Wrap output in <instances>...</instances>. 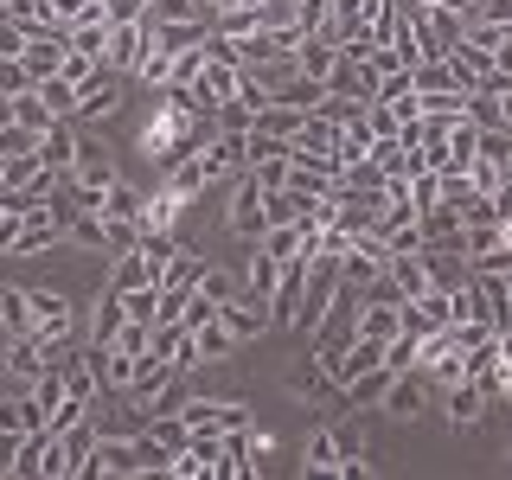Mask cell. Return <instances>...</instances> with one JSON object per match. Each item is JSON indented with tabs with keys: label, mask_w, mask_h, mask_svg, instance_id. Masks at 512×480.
I'll use <instances>...</instances> for the list:
<instances>
[{
	"label": "cell",
	"mask_w": 512,
	"mask_h": 480,
	"mask_svg": "<svg viewBox=\"0 0 512 480\" xmlns=\"http://www.w3.org/2000/svg\"><path fill=\"white\" fill-rule=\"evenodd\" d=\"M205 116H212V109H180V103H167V96L154 103V122L141 128V148H148V160L160 173L205 148Z\"/></svg>",
	"instance_id": "obj_1"
},
{
	"label": "cell",
	"mask_w": 512,
	"mask_h": 480,
	"mask_svg": "<svg viewBox=\"0 0 512 480\" xmlns=\"http://www.w3.org/2000/svg\"><path fill=\"white\" fill-rule=\"evenodd\" d=\"M416 372L429 384H455L468 378V346H461V327H436L416 340Z\"/></svg>",
	"instance_id": "obj_2"
},
{
	"label": "cell",
	"mask_w": 512,
	"mask_h": 480,
	"mask_svg": "<svg viewBox=\"0 0 512 480\" xmlns=\"http://www.w3.org/2000/svg\"><path fill=\"white\" fill-rule=\"evenodd\" d=\"M224 224H231L237 237H269V186L256 180V173H237L231 205H224Z\"/></svg>",
	"instance_id": "obj_3"
},
{
	"label": "cell",
	"mask_w": 512,
	"mask_h": 480,
	"mask_svg": "<svg viewBox=\"0 0 512 480\" xmlns=\"http://www.w3.org/2000/svg\"><path fill=\"white\" fill-rule=\"evenodd\" d=\"M148 52H154V26H148V20H122V26H109V45H103V64H109V71L135 77L141 64H148Z\"/></svg>",
	"instance_id": "obj_4"
},
{
	"label": "cell",
	"mask_w": 512,
	"mask_h": 480,
	"mask_svg": "<svg viewBox=\"0 0 512 480\" xmlns=\"http://www.w3.org/2000/svg\"><path fill=\"white\" fill-rule=\"evenodd\" d=\"M199 160H205V173L212 180H237V173H250V128H224L218 141H205L199 148Z\"/></svg>",
	"instance_id": "obj_5"
},
{
	"label": "cell",
	"mask_w": 512,
	"mask_h": 480,
	"mask_svg": "<svg viewBox=\"0 0 512 480\" xmlns=\"http://www.w3.org/2000/svg\"><path fill=\"white\" fill-rule=\"evenodd\" d=\"M192 423V436L199 429H212V436H231V429H250V410L237 404V397H192V404L180 410Z\"/></svg>",
	"instance_id": "obj_6"
},
{
	"label": "cell",
	"mask_w": 512,
	"mask_h": 480,
	"mask_svg": "<svg viewBox=\"0 0 512 480\" xmlns=\"http://www.w3.org/2000/svg\"><path fill=\"white\" fill-rule=\"evenodd\" d=\"M487 404H493V391H487L480 378H455V384H442V416H448V429L480 423V416H487Z\"/></svg>",
	"instance_id": "obj_7"
},
{
	"label": "cell",
	"mask_w": 512,
	"mask_h": 480,
	"mask_svg": "<svg viewBox=\"0 0 512 480\" xmlns=\"http://www.w3.org/2000/svg\"><path fill=\"white\" fill-rule=\"evenodd\" d=\"M116 103H122V71L96 64V77L77 90V116L71 122H103V116H116Z\"/></svg>",
	"instance_id": "obj_8"
},
{
	"label": "cell",
	"mask_w": 512,
	"mask_h": 480,
	"mask_svg": "<svg viewBox=\"0 0 512 480\" xmlns=\"http://www.w3.org/2000/svg\"><path fill=\"white\" fill-rule=\"evenodd\" d=\"M192 90H199V109L224 116V109L237 103V90H244V64H224V58H212V64H205V77H199Z\"/></svg>",
	"instance_id": "obj_9"
},
{
	"label": "cell",
	"mask_w": 512,
	"mask_h": 480,
	"mask_svg": "<svg viewBox=\"0 0 512 480\" xmlns=\"http://www.w3.org/2000/svg\"><path fill=\"white\" fill-rule=\"evenodd\" d=\"M224 327H231L237 340H256L263 327H276V301H269V295H250V288H244L237 301H224Z\"/></svg>",
	"instance_id": "obj_10"
},
{
	"label": "cell",
	"mask_w": 512,
	"mask_h": 480,
	"mask_svg": "<svg viewBox=\"0 0 512 480\" xmlns=\"http://www.w3.org/2000/svg\"><path fill=\"white\" fill-rule=\"evenodd\" d=\"M103 474H148L141 436H96V480Z\"/></svg>",
	"instance_id": "obj_11"
},
{
	"label": "cell",
	"mask_w": 512,
	"mask_h": 480,
	"mask_svg": "<svg viewBox=\"0 0 512 480\" xmlns=\"http://www.w3.org/2000/svg\"><path fill=\"white\" fill-rule=\"evenodd\" d=\"M327 90H333V96H352V103H378L384 77H378L365 58H346V52H340V71L327 77Z\"/></svg>",
	"instance_id": "obj_12"
},
{
	"label": "cell",
	"mask_w": 512,
	"mask_h": 480,
	"mask_svg": "<svg viewBox=\"0 0 512 480\" xmlns=\"http://www.w3.org/2000/svg\"><path fill=\"white\" fill-rule=\"evenodd\" d=\"M218 455H224V436H212V429H199L180 455L167 461V474H180V480H199V474H218Z\"/></svg>",
	"instance_id": "obj_13"
},
{
	"label": "cell",
	"mask_w": 512,
	"mask_h": 480,
	"mask_svg": "<svg viewBox=\"0 0 512 480\" xmlns=\"http://www.w3.org/2000/svg\"><path fill=\"white\" fill-rule=\"evenodd\" d=\"M32 314H39V333H45V340H58V346L77 333V308L58 295V288H32Z\"/></svg>",
	"instance_id": "obj_14"
},
{
	"label": "cell",
	"mask_w": 512,
	"mask_h": 480,
	"mask_svg": "<svg viewBox=\"0 0 512 480\" xmlns=\"http://www.w3.org/2000/svg\"><path fill=\"white\" fill-rule=\"evenodd\" d=\"M384 276H391L404 295L416 301V295H429L442 276H436V263H429V250H416V256H384Z\"/></svg>",
	"instance_id": "obj_15"
},
{
	"label": "cell",
	"mask_w": 512,
	"mask_h": 480,
	"mask_svg": "<svg viewBox=\"0 0 512 480\" xmlns=\"http://www.w3.org/2000/svg\"><path fill=\"white\" fill-rule=\"evenodd\" d=\"M180 378V365L173 359H160V352H141V365H135V384H128V397H135V410H148L167 384Z\"/></svg>",
	"instance_id": "obj_16"
},
{
	"label": "cell",
	"mask_w": 512,
	"mask_h": 480,
	"mask_svg": "<svg viewBox=\"0 0 512 480\" xmlns=\"http://www.w3.org/2000/svg\"><path fill=\"white\" fill-rule=\"evenodd\" d=\"M423 410H429V378H423V372H397L391 397H384V416H397V423H416Z\"/></svg>",
	"instance_id": "obj_17"
},
{
	"label": "cell",
	"mask_w": 512,
	"mask_h": 480,
	"mask_svg": "<svg viewBox=\"0 0 512 480\" xmlns=\"http://www.w3.org/2000/svg\"><path fill=\"white\" fill-rule=\"evenodd\" d=\"M397 333H404V301H378V295H365L359 340H378V346H391Z\"/></svg>",
	"instance_id": "obj_18"
},
{
	"label": "cell",
	"mask_w": 512,
	"mask_h": 480,
	"mask_svg": "<svg viewBox=\"0 0 512 480\" xmlns=\"http://www.w3.org/2000/svg\"><path fill=\"white\" fill-rule=\"evenodd\" d=\"M45 423H52V410L39 404V391H32V384H26L20 397H13L7 410H0V429H7V436H39Z\"/></svg>",
	"instance_id": "obj_19"
},
{
	"label": "cell",
	"mask_w": 512,
	"mask_h": 480,
	"mask_svg": "<svg viewBox=\"0 0 512 480\" xmlns=\"http://www.w3.org/2000/svg\"><path fill=\"white\" fill-rule=\"evenodd\" d=\"M128 327V295L122 288H103V301H96V320H90V340L96 346H116Z\"/></svg>",
	"instance_id": "obj_20"
},
{
	"label": "cell",
	"mask_w": 512,
	"mask_h": 480,
	"mask_svg": "<svg viewBox=\"0 0 512 480\" xmlns=\"http://www.w3.org/2000/svg\"><path fill=\"white\" fill-rule=\"evenodd\" d=\"M45 173V154H0V192H39Z\"/></svg>",
	"instance_id": "obj_21"
},
{
	"label": "cell",
	"mask_w": 512,
	"mask_h": 480,
	"mask_svg": "<svg viewBox=\"0 0 512 480\" xmlns=\"http://www.w3.org/2000/svg\"><path fill=\"white\" fill-rule=\"evenodd\" d=\"M391 384H397V372H391V365L378 359V365H365V372L346 384V397H352L359 410H384V397H391Z\"/></svg>",
	"instance_id": "obj_22"
},
{
	"label": "cell",
	"mask_w": 512,
	"mask_h": 480,
	"mask_svg": "<svg viewBox=\"0 0 512 480\" xmlns=\"http://www.w3.org/2000/svg\"><path fill=\"white\" fill-rule=\"evenodd\" d=\"M45 461H52V429H39V436H26L20 442V455L7 461V480H45Z\"/></svg>",
	"instance_id": "obj_23"
},
{
	"label": "cell",
	"mask_w": 512,
	"mask_h": 480,
	"mask_svg": "<svg viewBox=\"0 0 512 480\" xmlns=\"http://www.w3.org/2000/svg\"><path fill=\"white\" fill-rule=\"evenodd\" d=\"M0 327H7V340H20V333H39L32 288H0Z\"/></svg>",
	"instance_id": "obj_24"
},
{
	"label": "cell",
	"mask_w": 512,
	"mask_h": 480,
	"mask_svg": "<svg viewBox=\"0 0 512 480\" xmlns=\"http://www.w3.org/2000/svg\"><path fill=\"white\" fill-rule=\"evenodd\" d=\"M301 468H308V474H340V429H333V423H320L314 436H308Z\"/></svg>",
	"instance_id": "obj_25"
},
{
	"label": "cell",
	"mask_w": 512,
	"mask_h": 480,
	"mask_svg": "<svg viewBox=\"0 0 512 480\" xmlns=\"http://www.w3.org/2000/svg\"><path fill=\"white\" fill-rule=\"evenodd\" d=\"M64 52H71V39H26L20 64H26V71L45 84V77H58V71H64Z\"/></svg>",
	"instance_id": "obj_26"
},
{
	"label": "cell",
	"mask_w": 512,
	"mask_h": 480,
	"mask_svg": "<svg viewBox=\"0 0 512 480\" xmlns=\"http://www.w3.org/2000/svg\"><path fill=\"white\" fill-rule=\"evenodd\" d=\"M308 116H314V109H288V103H269V109H256V116H250V128H256V135H276V141H295V128L308 122Z\"/></svg>",
	"instance_id": "obj_27"
},
{
	"label": "cell",
	"mask_w": 512,
	"mask_h": 480,
	"mask_svg": "<svg viewBox=\"0 0 512 480\" xmlns=\"http://www.w3.org/2000/svg\"><path fill=\"white\" fill-rule=\"evenodd\" d=\"M186 205H192V199H180V192H173L167 180H160V186L148 192V218H141V231H173Z\"/></svg>",
	"instance_id": "obj_28"
},
{
	"label": "cell",
	"mask_w": 512,
	"mask_h": 480,
	"mask_svg": "<svg viewBox=\"0 0 512 480\" xmlns=\"http://www.w3.org/2000/svg\"><path fill=\"white\" fill-rule=\"evenodd\" d=\"M212 20H173V26H154V45L160 52H192V45H205L212 39Z\"/></svg>",
	"instance_id": "obj_29"
},
{
	"label": "cell",
	"mask_w": 512,
	"mask_h": 480,
	"mask_svg": "<svg viewBox=\"0 0 512 480\" xmlns=\"http://www.w3.org/2000/svg\"><path fill=\"white\" fill-rule=\"evenodd\" d=\"M103 212L116 218V224H141V218H148V192L128 186V180H116V186L103 192Z\"/></svg>",
	"instance_id": "obj_30"
},
{
	"label": "cell",
	"mask_w": 512,
	"mask_h": 480,
	"mask_svg": "<svg viewBox=\"0 0 512 480\" xmlns=\"http://www.w3.org/2000/svg\"><path fill=\"white\" fill-rule=\"evenodd\" d=\"M39 154H45V167H58V173H71L77 167V154H84V141H77V128L71 122H58L52 135L39 141Z\"/></svg>",
	"instance_id": "obj_31"
},
{
	"label": "cell",
	"mask_w": 512,
	"mask_h": 480,
	"mask_svg": "<svg viewBox=\"0 0 512 480\" xmlns=\"http://www.w3.org/2000/svg\"><path fill=\"white\" fill-rule=\"evenodd\" d=\"M160 288V269L148 263V256H141V250H128V256H116V269H109V288H122V295H128V288Z\"/></svg>",
	"instance_id": "obj_32"
},
{
	"label": "cell",
	"mask_w": 512,
	"mask_h": 480,
	"mask_svg": "<svg viewBox=\"0 0 512 480\" xmlns=\"http://www.w3.org/2000/svg\"><path fill=\"white\" fill-rule=\"evenodd\" d=\"M64 455H71V480H96V429L77 423L71 436H64Z\"/></svg>",
	"instance_id": "obj_33"
},
{
	"label": "cell",
	"mask_w": 512,
	"mask_h": 480,
	"mask_svg": "<svg viewBox=\"0 0 512 480\" xmlns=\"http://www.w3.org/2000/svg\"><path fill=\"white\" fill-rule=\"evenodd\" d=\"M71 244H84V250H103V244H116V218L109 212H77V224H71Z\"/></svg>",
	"instance_id": "obj_34"
},
{
	"label": "cell",
	"mask_w": 512,
	"mask_h": 480,
	"mask_svg": "<svg viewBox=\"0 0 512 480\" xmlns=\"http://www.w3.org/2000/svg\"><path fill=\"white\" fill-rule=\"evenodd\" d=\"M218 474H224V480H237V474H256V448H250V429H231V436H224Z\"/></svg>",
	"instance_id": "obj_35"
},
{
	"label": "cell",
	"mask_w": 512,
	"mask_h": 480,
	"mask_svg": "<svg viewBox=\"0 0 512 480\" xmlns=\"http://www.w3.org/2000/svg\"><path fill=\"white\" fill-rule=\"evenodd\" d=\"M276 282H282V256L276 250H256L250 269H244V288H250V295H276Z\"/></svg>",
	"instance_id": "obj_36"
},
{
	"label": "cell",
	"mask_w": 512,
	"mask_h": 480,
	"mask_svg": "<svg viewBox=\"0 0 512 480\" xmlns=\"http://www.w3.org/2000/svg\"><path fill=\"white\" fill-rule=\"evenodd\" d=\"M167 186L180 192V199H199V192L212 186V173H205V160H199V154H186L180 167H167Z\"/></svg>",
	"instance_id": "obj_37"
},
{
	"label": "cell",
	"mask_w": 512,
	"mask_h": 480,
	"mask_svg": "<svg viewBox=\"0 0 512 480\" xmlns=\"http://www.w3.org/2000/svg\"><path fill=\"white\" fill-rule=\"evenodd\" d=\"M301 218H308V192H295V186L269 192V231H276V224H301Z\"/></svg>",
	"instance_id": "obj_38"
},
{
	"label": "cell",
	"mask_w": 512,
	"mask_h": 480,
	"mask_svg": "<svg viewBox=\"0 0 512 480\" xmlns=\"http://www.w3.org/2000/svg\"><path fill=\"white\" fill-rule=\"evenodd\" d=\"M173 20H212L205 0H154L148 7V26H173Z\"/></svg>",
	"instance_id": "obj_39"
},
{
	"label": "cell",
	"mask_w": 512,
	"mask_h": 480,
	"mask_svg": "<svg viewBox=\"0 0 512 480\" xmlns=\"http://www.w3.org/2000/svg\"><path fill=\"white\" fill-rule=\"evenodd\" d=\"M461 173H468V186L480 192V199H493V192H500V180H506L512 167H500V160H487V154H474V160H468Z\"/></svg>",
	"instance_id": "obj_40"
},
{
	"label": "cell",
	"mask_w": 512,
	"mask_h": 480,
	"mask_svg": "<svg viewBox=\"0 0 512 480\" xmlns=\"http://www.w3.org/2000/svg\"><path fill=\"white\" fill-rule=\"evenodd\" d=\"M442 192H448V180H442L436 167H429V173H410V205H416V212H436Z\"/></svg>",
	"instance_id": "obj_41"
},
{
	"label": "cell",
	"mask_w": 512,
	"mask_h": 480,
	"mask_svg": "<svg viewBox=\"0 0 512 480\" xmlns=\"http://www.w3.org/2000/svg\"><path fill=\"white\" fill-rule=\"evenodd\" d=\"M288 384H295L301 397H320V391H340V384L327 378V365H320L314 352H308V365H295V378H288ZM340 397H346V391H340Z\"/></svg>",
	"instance_id": "obj_42"
},
{
	"label": "cell",
	"mask_w": 512,
	"mask_h": 480,
	"mask_svg": "<svg viewBox=\"0 0 512 480\" xmlns=\"http://www.w3.org/2000/svg\"><path fill=\"white\" fill-rule=\"evenodd\" d=\"M237 346H244V340H237V333L231 327H224V320H212V327H205L199 333V352H205V365H218V359H231V352Z\"/></svg>",
	"instance_id": "obj_43"
},
{
	"label": "cell",
	"mask_w": 512,
	"mask_h": 480,
	"mask_svg": "<svg viewBox=\"0 0 512 480\" xmlns=\"http://www.w3.org/2000/svg\"><path fill=\"white\" fill-rule=\"evenodd\" d=\"M173 64H180V52H160V45H154V52H148V64H141L135 77H141V84H148V90L160 96V90L173 84Z\"/></svg>",
	"instance_id": "obj_44"
},
{
	"label": "cell",
	"mask_w": 512,
	"mask_h": 480,
	"mask_svg": "<svg viewBox=\"0 0 512 480\" xmlns=\"http://www.w3.org/2000/svg\"><path fill=\"white\" fill-rule=\"evenodd\" d=\"M39 96L52 103V116H64V122L77 116V84H71V77H45V84H39Z\"/></svg>",
	"instance_id": "obj_45"
},
{
	"label": "cell",
	"mask_w": 512,
	"mask_h": 480,
	"mask_svg": "<svg viewBox=\"0 0 512 480\" xmlns=\"http://www.w3.org/2000/svg\"><path fill=\"white\" fill-rule=\"evenodd\" d=\"M26 90H39V77H32L20 58H0V103H7V96H26Z\"/></svg>",
	"instance_id": "obj_46"
},
{
	"label": "cell",
	"mask_w": 512,
	"mask_h": 480,
	"mask_svg": "<svg viewBox=\"0 0 512 480\" xmlns=\"http://www.w3.org/2000/svg\"><path fill=\"white\" fill-rule=\"evenodd\" d=\"M39 128H26V122H0V154H39Z\"/></svg>",
	"instance_id": "obj_47"
},
{
	"label": "cell",
	"mask_w": 512,
	"mask_h": 480,
	"mask_svg": "<svg viewBox=\"0 0 512 480\" xmlns=\"http://www.w3.org/2000/svg\"><path fill=\"white\" fill-rule=\"evenodd\" d=\"M199 295H212V301H237V295H244V282H237L231 269H199Z\"/></svg>",
	"instance_id": "obj_48"
},
{
	"label": "cell",
	"mask_w": 512,
	"mask_h": 480,
	"mask_svg": "<svg viewBox=\"0 0 512 480\" xmlns=\"http://www.w3.org/2000/svg\"><path fill=\"white\" fill-rule=\"evenodd\" d=\"M103 45H109V20H84V26H71V52L103 58Z\"/></svg>",
	"instance_id": "obj_49"
},
{
	"label": "cell",
	"mask_w": 512,
	"mask_h": 480,
	"mask_svg": "<svg viewBox=\"0 0 512 480\" xmlns=\"http://www.w3.org/2000/svg\"><path fill=\"white\" fill-rule=\"evenodd\" d=\"M77 423H90V404H84V397H64V404L52 410V423H45V429H52V436H71Z\"/></svg>",
	"instance_id": "obj_50"
},
{
	"label": "cell",
	"mask_w": 512,
	"mask_h": 480,
	"mask_svg": "<svg viewBox=\"0 0 512 480\" xmlns=\"http://www.w3.org/2000/svg\"><path fill=\"white\" fill-rule=\"evenodd\" d=\"M384 250H391V256H416V250H429V231H423V218H416V224H404V231H391V237H384Z\"/></svg>",
	"instance_id": "obj_51"
},
{
	"label": "cell",
	"mask_w": 512,
	"mask_h": 480,
	"mask_svg": "<svg viewBox=\"0 0 512 480\" xmlns=\"http://www.w3.org/2000/svg\"><path fill=\"white\" fill-rule=\"evenodd\" d=\"M384 365H391V372H416V333H397V340L384 346Z\"/></svg>",
	"instance_id": "obj_52"
},
{
	"label": "cell",
	"mask_w": 512,
	"mask_h": 480,
	"mask_svg": "<svg viewBox=\"0 0 512 480\" xmlns=\"http://www.w3.org/2000/svg\"><path fill=\"white\" fill-rule=\"evenodd\" d=\"M365 122H372V135H378V141H397V135H404V122H397L384 103H372V109H365Z\"/></svg>",
	"instance_id": "obj_53"
},
{
	"label": "cell",
	"mask_w": 512,
	"mask_h": 480,
	"mask_svg": "<svg viewBox=\"0 0 512 480\" xmlns=\"http://www.w3.org/2000/svg\"><path fill=\"white\" fill-rule=\"evenodd\" d=\"M487 391H493V397H512V365H500V372L487 378Z\"/></svg>",
	"instance_id": "obj_54"
},
{
	"label": "cell",
	"mask_w": 512,
	"mask_h": 480,
	"mask_svg": "<svg viewBox=\"0 0 512 480\" xmlns=\"http://www.w3.org/2000/svg\"><path fill=\"white\" fill-rule=\"evenodd\" d=\"M493 205H500V218H512V173L500 180V192H493Z\"/></svg>",
	"instance_id": "obj_55"
},
{
	"label": "cell",
	"mask_w": 512,
	"mask_h": 480,
	"mask_svg": "<svg viewBox=\"0 0 512 480\" xmlns=\"http://www.w3.org/2000/svg\"><path fill=\"white\" fill-rule=\"evenodd\" d=\"M282 7H288V13H301V0H282Z\"/></svg>",
	"instance_id": "obj_56"
},
{
	"label": "cell",
	"mask_w": 512,
	"mask_h": 480,
	"mask_svg": "<svg viewBox=\"0 0 512 480\" xmlns=\"http://www.w3.org/2000/svg\"><path fill=\"white\" fill-rule=\"evenodd\" d=\"M506 288H512V269H506Z\"/></svg>",
	"instance_id": "obj_57"
},
{
	"label": "cell",
	"mask_w": 512,
	"mask_h": 480,
	"mask_svg": "<svg viewBox=\"0 0 512 480\" xmlns=\"http://www.w3.org/2000/svg\"><path fill=\"white\" fill-rule=\"evenodd\" d=\"M0 7H13V0H0Z\"/></svg>",
	"instance_id": "obj_58"
},
{
	"label": "cell",
	"mask_w": 512,
	"mask_h": 480,
	"mask_svg": "<svg viewBox=\"0 0 512 480\" xmlns=\"http://www.w3.org/2000/svg\"><path fill=\"white\" fill-rule=\"evenodd\" d=\"M148 7H154V0H148Z\"/></svg>",
	"instance_id": "obj_59"
},
{
	"label": "cell",
	"mask_w": 512,
	"mask_h": 480,
	"mask_svg": "<svg viewBox=\"0 0 512 480\" xmlns=\"http://www.w3.org/2000/svg\"><path fill=\"white\" fill-rule=\"evenodd\" d=\"M506 455H512V448H506Z\"/></svg>",
	"instance_id": "obj_60"
}]
</instances>
